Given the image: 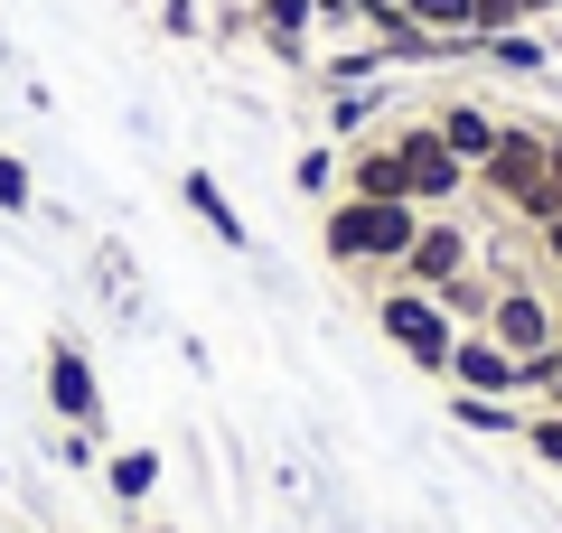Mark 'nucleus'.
Wrapping results in <instances>:
<instances>
[{
    "mask_svg": "<svg viewBox=\"0 0 562 533\" xmlns=\"http://www.w3.org/2000/svg\"><path fill=\"white\" fill-rule=\"evenodd\" d=\"M469 188H479L497 216H516L525 235H535V225H553V216H562V188H553V159H543V122H506L497 150L469 169Z\"/></svg>",
    "mask_w": 562,
    "mask_h": 533,
    "instance_id": "2",
    "label": "nucleus"
},
{
    "mask_svg": "<svg viewBox=\"0 0 562 533\" xmlns=\"http://www.w3.org/2000/svg\"><path fill=\"white\" fill-rule=\"evenodd\" d=\"M553 10H562V0H525V20H553Z\"/></svg>",
    "mask_w": 562,
    "mask_h": 533,
    "instance_id": "29",
    "label": "nucleus"
},
{
    "mask_svg": "<svg viewBox=\"0 0 562 533\" xmlns=\"http://www.w3.org/2000/svg\"><path fill=\"white\" fill-rule=\"evenodd\" d=\"M413 235H422V206L413 197H328L319 206V253L338 262V272H357V281H394L403 272V253H413Z\"/></svg>",
    "mask_w": 562,
    "mask_h": 533,
    "instance_id": "1",
    "label": "nucleus"
},
{
    "mask_svg": "<svg viewBox=\"0 0 562 533\" xmlns=\"http://www.w3.org/2000/svg\"><path fill=\"white\" fill-rule=\"evenodd\" d=\"M291 188H301V197H338V140H310V150L291 159Z\"/></svg>",
    "mask_w": 562,
    "mask_h": 533,
    "instance_id": "19",
    "label": "nucleus"
},
{
    "mask_svg": "<svg viewBox=\"0 0 562 533\" xmlns=\"http://www.w3.org/2000/svg\"><path fill=\"white\" fill-rule=\"evenodd\" d=\"M553 347H562V299H553Z\"/></svg>",
    "mask_w": 562,
    "mask_h": 533,
    "instance_id": "30",
    "label": "nucleus"
},
{
    "mask_svg": "<svg viewBox=\"0 0 562 533\" xmlns=\"http://www.w3.org/2000/svg\"><path fill=\"white\" fill-rule=\"evenodd\" d=\"M38 384H47V412L66 421V431H103V375H94V347L85 337H47L38 355Z\"/></svg>",
    "mask_w": 562,
    "mask_h": 533,
    "instance_id": "5",
    "label": "nucleus"
},
{
    "mask_svg": "<svg viewBox=\"0 0 562 533\" xmlns=\"http://www.w3.org/2000/svg\"><path fill=\"white\" fill-rule=\"evenodd\" d=\"M319 29H366V0H319Z\"/></svg>",
    "mask_w": 562,
    "mask_h": 533,
    "instance_id": "26",
    "label": "nucleus"
},
{
    "mask_svg": "<svg viewBox=\"0 0 562 533\" xmlns=\"http://www.w3.org/2000/svg\"><path fill=\"white\" fill-rule=\"evenodd\" d=\"M431 132H441V140H450V150H460V159H469V169H479V159H487V150H497V132H506V122H497V113H487V103H479V94H450V103H441V113H431Z\"/></svg>",
    "mask_w": 562,
    "mask_h": 533,
    "instance_id": "13",
    "label": "nucleus"
},
{
    "mask_svg": "<svg viewBox=\"0 0 562 533\" xmlns=\"http://www.w3.org/2000/svg\"><path fill=\"white\" fill-rule=\"evenodd\" d=\"M244 29H254V47H272L281 66H310V38H319V0H244Z\"/></svg>",
    "mask_w": 562,
    "mask_h": 533,
    "instance_id": "8",
    "label": "nucleus"
},
{
    "mask_svg": "<svg viewBox=\"0 0 562 533\" xmlns=\"http://www.w3.org/2000/svg\"><path fill=\"white\" fill-rule=\"evenodd\" d=\"M487 337H497L506 355H553V299L535 291V281H497V299H487V318H479Z\"/></svg>",
    "mask_w": 562,
    "mask_h": 533,
    "instance_id": "7",
    "label": "nucleus"
},
{
    "mask_svg": "<svg viewBox=\"0 0 562 533\" xmlns=\"http://www.w3.org/2000/svg\"><path fill=\"white\" fill-rule=\"evenodd\" d=\"M450 421L479 431V440H516L525 431V402H506V394H450Z\"/></svg>",
    "mask_w": 562,
    "mask_h": 533,
    "instance_id": "15",
    "label": "nucleus"
},
{
    "mask_svg": "<svg viewBox=\"0 0 562 533\" xmlns=\"http://www.w3.org/2000/svg\"><path fill=\"white\" fill-rule=\"evenodd\" d=\"M394 66H384V47L366 38V47H338V57H319V84H384Z\"/></svg>",
    "mask_w": 562,
    "mask_h": 533,
    "instance_id": "17",
    "label": "nucleus"
},
{
    "mask_svg": "<svg viewBox=\"0 0 562 533\" xmlns=\"http://www.w3.org/2000/svg\"><path fill=\"white\" fill-rule=\"evenodd\" d=\"M516 440H525V458H535V468H553V477H562V412H525V431H516Z\"/></svg>",
    "mask_w": 562,
    "mask_h": 533,
    "instance_id": "20",
    "label": "nucleus"
},
{
    "mask_svg": "<svg viewBox=\"0 0 562 533\" xmlns=\"http://www.w3.org/2000/svg\"><path fill=\"white\" fill-rule=\"evenodd\" d=\"M375 337L413 365V375H450V347H460V318L441 309L413 281H375Z\"/></svg>",
    "mask_w": 562,
    "mask_h": 533,
    "instance_id": "3",
    "label": "nucleus"
},
{
    "mask_svg": "<svg viewBox=\"0 0 562 533\" xmlns=\"http://www.w3.org/2000/svg\"><path fill=\"white\" fill-rule=\"evenodd\" d=\"M394 159H403V197H413L422 216H450V206L469 197V159L431 132V113H422V122H394Z\"/></svg>",
    "mask_w": 562,
    "mask_h": 533,
    "instance_id": "4",
    "label": "nucleus"
},
{
    "mask_svg": "<svg viewBox=\"0 0 562 533\" xmlns=\"http://www.w3.org/2000/svg\"><path fill=\"white\" fill-rule=\"evenodd\" d=\"M479 66H497V76H543L553 47H543V29H506V38H479Z\"/></svg>",
    "mask_w": 562,
    "mask_h": 533,
    "instance_id": "16",
    "label": "nucleus"
},
{
    "mask_svg": "<svg viewBox=\"0 0 562 533\" xmlns=\"http://www.w3.org/2000/svg\"><path fill=\"white\" fill-rule=\"evenodd\" d=\"M169 477V450H150V440H132V450H103V496L113 506H150Z\"/></svg>",
    "mask_w": 562,
    "mask_h": 533,
    "instance_id": "12",
    "label": "nucleus"
},
{
    "mask_svg": "<svg viewBox=\"0 0 562 533\" xmlns=\"http://www.w3.org/2000/svg\"><path fill=\"white\" fill-rule=\"evenodd\" d=\"M535 412H562V365H553V384H543V402H535Z\"/></svg>",
    "mask_w": 562,
    "mask_h": 533,
    "instance_id": "28",
    "label": "nucleus"
},
{
    "mask_svg": "<svg viewBox=\"0 0 562 533\" xmlns=\"http://www.w3.org/2000/svg\"><path fill=\"white\" fill-rule=\"evenodd\" d=\"M460 272H479V235H469V216H460V206H450V216H422V235H413V253H403L394 281L441 291V281H460Z\"/></svg>",
    "mask_w": 562,
    "mask_h": 533,
    "instance_id": "6",
    "label": "nucleus"
},
{
    "mask_svg": "<svg viewBox=\"0 0 562 533\" xmlns=\"http://www.w3.org/2000/svg\"><path fill=\"white\" fill-rule=\"evenodd\" d=\"M384 122V84H328V140H366Z\"/></svg>",
    "mask_w": 562,
    "mask_h": 533,
    "instance_id": "14",
    "label": "nucleus"
},
{
    "mask_svg": "<svg viewBox=\"0 0 562 533\" xmlns=\"http://www.w3.org/2000/svg\"><path fill=\"white\" fill-rule=\"evenodd\" d=\"M543 159H553V188H562V122H543Z\"/></svg>",
    "mask_w": 562,
    "mask_h": 533,
    "instance_id": "27",
    "label": "nucleus"
},
{
    "mask_svg": "<svg viewBox=\"0 0 562 533\" xmlns=\"http://www.w3.org/2000/svg\"><path fill=\"white\" fill-rule=\"evenodd\" d=\"M450 394H506L516 402V355L487 328H460V347H450Z\"/></svg>",
    "mask_w": 562,
    "mask_h": 533,
    "instance_id": "9",
    "label": "nucleus"
},
{
    "mask_svg": "<svg viewBox=\"0 0 562 533\" xmlns=\"http://www.w3.org/2000/svg\"><path fill=\"white\" fill-rule=\"evenodd\" d=\"M57 458H66V468H103V431H66Z\"/></svg>",
    "mask_w": 562,
    "mask_h": 533,
    "instance_id": "24",
    "label": "nucleus"
},
{
    "mask_svg": "<svg viewBox=\"0 0 562 533\" xmlns=\"http://www.w3.org/2000/svg\"><path fill=\"white\" fill-rule=\"evenodd\" d=\"M160 29H169V38H198V29H206L198 0H160Z\"/></svg>",
    "mask_w": 562,
    "mask_h": 533,
    "instance_id": "25",
    "label": "nucleus"
},
{
    "mask_svg": "<svg viewBox=\"0 0 562 533\" xmlns=\"http://www.w3.org/2000/svg\"><path fill=\"white\" fill-rule=\"evenodd\" d=\"M431 299H441V309L460 318V328H479V318H487V299H497V281H487V272H460V281H441Z\"/></svg>",
    "mask_w": 562,
    "mask_h": 533,
    "instance_id": "18",
    "label": "nucleus"
},
{
    "mask_svg": "<svg viewBox=\"0 0 562 533\" xmlns=\"http://www.w3.org/2000/svg\"><path fill=\"white\" fill-rule=\"evenodd\" d=\"M338 188H347V197H403V159H394V132H366L357 150H338Z\"/></svg>",
    "mask_w": 562,
    "mask_h": 533,
    "instance_id": "11",
    "label": "nucleus"
},
{
    "mask_svg": "<svg viewBox=\"0 0 562 533\" xmlns=\"http://www.w3.org/2000/svg\"><path fill=\"white\" fill-rule=\"evenodd\" d=\"M132 533H179V524H132Z\"/></svg>",
    "mask_w": 562,
    "mask_h": 533,
    "instance_id": "31",
    "label": "nucleus"
},
{
    "mask_svg": "<svg viewBox=\"0 0 562 533\" xmlns=\"http://www.w3.org/2000/svg\"><path fill=\"white\" fill-rule=\"evenodd\" d=\"M179 206H188V216H198L206 235L225 243V253H244V243H254V225H244V206L216 188V169H179Z\"/></svg>",
    "mask_w": 562,
    "mask_h": 533,
    "instance_id": "10",
    "label": "nucleus"
},
{
    "mask_svg": "<svg viewBox=\"0 0 562 533\" xmlns=\"http://www.w3.org/2000/svg\"><path fill=\"white\" fill-rule=\"evenodd\" d=\"M403 10H413L431 38H469V0H403Z\"/></svg>",
    "mask_w": 562,
    "mask_h": 533,
    "instance_id": "23",
    "label": "nucleus"
},
{
    "mask_svg": "<svg viewBox=\"0 0 562 533\" xmlns=\"http://www.w3.org/2000/svg\"><path fill=\"white\" fill-rule=\"evenodd\" d=\"M506 29H535L525 0H469V38H506Z\"/></svg>",
    "mask_w": 562,
    "mask_h": 533,
    "instance_id": "22",
    "label": "nucleus"
},
{
    "mask_svg": "<svg viewBox=\"0 0 562 533\" xmlns=\"http://www.w3.org/2000/svg\"><path fill=\"white\" fill-rule=\"evenodd\" d=\"M29 206H38V178L20 150H0V216H29Z\"/></svg>",
    "mask_w": 562,
    "mask_h": 533,
    "instance_id": "21",
    "label": "nucleus"
}]
</instances>
